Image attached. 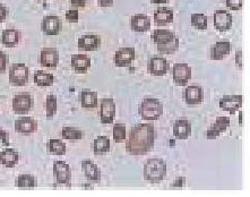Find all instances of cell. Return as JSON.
I'll return each mask as SVG.
<instances>
[{
  "mask_svg": "<svg viewBox=\"0 0 250 197\" xmlns=\"http://www.w3.org/2000/svg\"><path fill=\"white\" fill-rule=\"evenodd\" d=\"M155 130L153 124H138L126 137V151L131 155H143L154 146Z\"/></svg>",
  "mask_w": 250,
  "mask_h": 197,
  "instance_id": "cell-1",
  "label": "cell"
},
{
  "mask_svg": "<svg viewBox=\"0 0 250 197\" xmlns=\"http://www.w3.org/2000/svg\"><path fill=\"white\" fill-rule=\"evenodd\" d=\"M167 175V163L161 159H149L144 166V179L151 182H160Z\"/></svg>",
  "mask_w": 250,
  "mask_h": 197,
  "instance_id": "cell-2",
  "label": "cell"
},
{
  "mask_svg": "<svg viewBox=\"0 0 250 197\" xmlns=\"http://www.w3.org/2000/svg\"><path fill=\"white\" fill-rule=\"evenodd\" d=\"M139 114L145 120H158L163 114L162 102L154 98L144 99L139 107Z\"/></svg>",
  "mask_w": 250,
  "mask_h": 197,
  "instance_id": "cell-3",
  "label": "cell"
},
{
  "mask_svg": "<svg viewBox=\"0 0 250 197\" xmlns=\"http://www.w3.org/2000/svg\"><path fill=\"white\" fill-rule=\"evenodd\" d=\"M28 67L24 64H14L9 69V83L13 87H24L28 81Z\"/></svg>",
  "mask_w": 250,
  "mask_h": 197,
  "instance_id": "cell-4",
  "label": "cell"
},
{
  "mask_svg": "<svg viewBox=\"0 0 250 197\" xmlns=\"http://www.w3.org/2000/svg\"><path fill=\"white\" fill-rule=\"evenodd\" d=\"M53 175L57 184L69 185L71 180L70 167L63 161H55L53 162Z\"/></svg>",
  "mask_w": 250,
  "mask_h": 197,
  "instance_id": "cell-5",
  "label": "cell"
},
{
  "mask_svg": "<svg viewBox=\"0 0 250 197\" xmlns=\"http://www.w3.org/2000/svg\"><path fill=\"white\" fill-rule=\"evenodd\" d=\"M173 81L178 87H185L190 81L192 70L187 64H176L173 66Z\"/></svg>",
  "mask_w": 250,
  "mask_h": 197,
  "instance_id": "cell-6",
  "label": "cell"
},
{
  "mask_svg": "<svg viewBox=\"0 0 250 197\" xmlns=\"http://www.w3.org/2000/svg\"><path fill=\"white\" fill-rule=\"evenodd\" d=\"M33 106V99L27 93L17 94L13 99V110L17 114H25L31 110Z\"/></svg>",
  "mask_w": 250,
  "mask_h": 197,
  "instance_id": "cell-7",
  "label": "cell"
},
{
  "mask_svg": "<svg viewBox=\"0 0 250 197\" xmlns=\"http://www.w3.org/2000/svg\"><path fill=\"white\" fill-rule=\"evenodd\" d=\"M62 20H60L58 16L55 15L45 16L41 24L42 32H43L45 35H50V37H52V35H58L60 33V31H62Z\"/></svg>",
  "mask_w": 250,
  "mask_h": 197,
  "instance_id": "cell-8",
  "label": "cell"
},
{
  "mask_svg": "<svg viewBox=\"0 0 250 197\" xmlns=\"http://www.w3.org/2000/svg\"><path fill=\"white\" fill-rule=\"evenodd\" d=\"M114 117H116V103L113 99L105 98L101 102V110H100V118L101 123L104 125L113 123Z\"/></svg>",
  "mask_w": 250,
  "mask_h": 197,
  "instance_id": "cell-9",
  "label": "cell"
},
{
  "mask_svg": "<svg viewBox=\"0 0 250 197\" xmlns=\"http://www.w3.org/2000/svg\"><path fill=\"white\" fill-rule=\"evenodd\" d=\"M135 57H136V51L133 46L121 48L114 55V64L117 67H127L134 62Z\"/></svg>",
  "mask_w": 250,
  "mask_h": 197,
  "instance_id": "cell-10",
  "label": "cell"
},
{
  "mask_svg": "<svg viewBox=\"0 0 250 197\" xmlns=\"http://www.w3.org/2000/svg\"><path fill=\"white\" fill-rule=\"evenodd\" d=\"M213 19L214 26L216 27V30H219L221 32H226L230 30L232 26V22H233L231 13L223 9L216 10V12L214 13Z\"/></svg>",
  "mask_w": 250,
  "mask_h": 197,
  "instance_id": "cell-11",
  "label": "cell"
},
{
  "mask_svg": "<svg viewBox=\"0 0 250 197\" xmlns=\"http://www.w3.org/2000/svg\"><path fill=\"white\" fill-rule=\"evenodd\" d=\"M230 126V119L228 117H217L215 123L210 126L206 131L207 139H215L226 131Z\"/></svg>",
  "mask_w": 250,
  "mask_h": 197,
  "instance_id": "cell-12",
  "label": "cell"
},
{
  "mask_svg": "<svg viewBox=\"0 0 250 197\" xmlns=\"http://www.w3.org/2000/svg\"><path fill=\"white\" fill-rule=\"evenodd\" d=\"M15 131L20 134L30 135L38 131V121L32 117H22L15 121Z\"/></svg>",
  "mask_w": 250,
  "mask_h": 197,
  "instance_id": "cell-13",
  "label": "cell"
},
{
  "mask_svg": "<svg viewBox=\"0 0 250 197\" xmlns=\"http://www.w3.org/2000/svg\"><path fill=\"white\" fill-rule=\"evenodd\" d=\"M40 63L43 67L55 68L59 64V51L56 48H44L41 50Z\"/></svg>",
  "mask_w": 250,
  "mask_h": 197,
  "instance_id": "cell-14",
  "label": "cell"
},
{
  "mask_svg": "<svg viewBox=\"0 0 250 197\" xmlns=\"http://www.w3.org/2000/svg\"><path fill=\"white\" fill-rule=\"evenodd\" d=\"M148 70L153 76H164L169 70V63L163 57H153L149 60Z\"/></svg>",
  "mask_w": 250,
  "mask_h": 197,
  "instance_id": "cell-15",
  "label": "cell"
},
{
  "mask_svg": "<svg viewBox=\"0 0 250 197\" xmlns=\"http://www.w3.org/2000/svg\"><path fill=\"white\" fill-rule=\"evenodd\" d=\"M78 48L85 51H95L101 45V38L96 34H86L78 39Z\"/></svg>",
  "mask_w": 250,
  "mask_h": 197,
  "instance_id": "cell-16",
  "label": "cell"
},
{
  "mask_svg": "<svg viewBox=\"0 0 250 197\" xmlns=\"http://www.w3.org/2000/svg\"><path fill=\"white\" fill-rule=\"evenodd\" d=\"M242 106V95H224L220 100V107L223 110L234 114Z\"/></svg>",
  "mask_w": 250,
  "mask_h": 197,
  "instance_id": "cell-17",
  "label": "cell"
},
{
  "mask_svg": "<svg viewBox=\"0 0 250 197\" xmlns=\"http://www.w3.org/2000/svg\"><path fill=\"white\" fill-rule=\"evenodd\" d=\"M185 100L188 106L201 105L204 100V89L201 87H196V85L187 88L185 92Z\"/></svg>",
  "mask_w": 250,
  "mask_h": 197,
  "instance_id": "cell-18",
  "label": "cell"
},
{
  "mask_svg": "<svg viewBox=\"0 0 250 197\" xmlns=\"http://www.w3.org/2000/svg\"><path fill=\"white\" fill-rule=\"evenodd\" d=\"M130 27L134 32L143 33L151 28V19L144 14H137L130 19Z\"/></svg>",
  "mask_w": 250,
  "mask_h": 197,
  "instance_id": "cell-19",
  "label": "cell"
},
{
  "mask_svg": "<svg viewBox=\"0 0 250 197\" xmlns=\"http://www.w3.org/2000/svg\"><path fill=\"white\" fill-rule=\"evenodd\" d=\"M174 20V13L169 7H160L154 13V23L158 26H166L171 24Z\"/></svg>",
  "mask_w": 250,
  "mask_h": 197,
  "instance_id": "cell-20",
  "label": "cell"
},
{
  "mask_svg": "<svg viewBox=\"0 0 250 197\" xmlns=\"http://www.w3.org/2000/svg\"><path fill=\"white\" fill-rule=\"evenodd\" d=\"M82 170L87 178V180L93 182H100L101 181V170L96 166L94 162L91 160H84L82 162Z\"/></svg>",
  "mask_w": 250,
  "mask_h": 197,
  "instance_id": "cell-21",
  "label": "cell"
},
{
  "mask_svg": "<svg viewBox=\"0 0 250 197\" xmlns=\"http://www.w3.org/2000/svg\"><path fill=\"white\" fill-rule=\"evenodd\" d=\"M231 52V44L229 41H220L216 42L212 48H210L209 58L213 60H222L224 57Z\"/></svg>",
  "mask_w": 250,
  "mask_h": 197,
  "instance_id": "cell-22",
  "label": "cell"
},
{
  "mask_svg": "<svg viewBox=\"0 0 250 197\" xmlns=\"http://www.w3.org/2000/svg\"><path fill=\"white\" fill-rule=\"evenodd\" d=\"M173 135L178 139H187L191 135V124L187 119H178L173 125Z\"/></svg>",
  "mask_w": 250,
  "mask_h": 197,
  "instance_id": "cell-23",
  "label": "cell"
},
{
  "mask_svg": "<svg viewBox=\"0 0 250 197\" xmlns=\"http://www.w3.org/2000/svg\"><path fill=\"white\" fill-rule=\"evenodd\" d=\"M21 40V32L16 28H7V30L2 31L1 33V44L3 45L8 46V48H14L19 44Z\"/></svg>",
  "mask_w": 250,
  "mask_h": 197,
  "instance_id": "cell-24",
  "label": "cell"
},
{
  "mask_svg": "<svg viewBox=\"0 0 250 197\" xmlns=\"http://www.w3.org/2000/svg\"><path fill=\"white\" fill-rule=\"evenodd\" d=\"M20 154L13 149L7 148L0 152V163L7 168H14L19 163Z\"/></svg>",
  "mask_w": 250,
  "mask_h": 197,
  "instance_id": "cell-25",
  "label": "cell"
},
{
  "mask_svg": "<svg viewBox=\"0 0 250 197\" xmlns=\"http://www.w3.org/2000/svg\"><path fill=\"white\" fill-rule=\"evenodd\" d=\"M91 58L85 55H74L71 56V67L78 73H86L91 67Z\"/></svg>",
  "mask_w": 250,
  "mask_h": 197,
  "instance_id": "cell-26",
  "label": "cell"
},
{
  "mask_svg": "<svg viewBox=\"0 0 250 197\" xmlns=\"http://www.w3.org/2000/svg\"><path fill=\"white\" fill-rule=\"evenodd\" d=\"M81 105L83 108L93 109L98 107V93L91 89H83L81 93Z\"/></svg>",
  "mask_w": 250,
  "mask_h": 197,
  "instance_id": "cell-27",
  "label": "cell"
},
{
  "mask_svg": "<svg viewBox=\"0 0 250 197\" xmlns=\"http://www.w3.org/2000/svg\"><path fill=\"white\" fill-rule=\"evenodd\" d=\"M174 38H176V35H174L172 31L161 30V28L155 30L152 34V40L156 45L166 44H167V42L172 41Z\"/></svg>",
  "mask_w": 250,
  "mask_h": 197,
  "instance_id": "cell-28",
  "label": "cell"
},
{
  "mask_svg": "<svg viewBox=\"0 0 250 197\" xmlns=\"http://www.w3.org/2000/svg\"><path fill=\"white\" fill-rule=\"evenodd\" d=\"M110 150H111V145H110V139L106 136H99L93 142V152L95 155L108 153Z\"/></svg>",
  "mask_w": 250,
  "mask_h": 197,
  "instance_id": "cell-29",
  "label": "cell"
},
{
  "mask_svg": "<svg viewBox=\"0 0 250 197\" xmlns=\"http://www.w3.org/2000/svg\"><path fill=\"white\" fill-rule=\"evenodd\" d=\"M53 82H55V77H53L52 74H49L43 70L35 71L34 83L37 84L38 87H42V88L51 87V85L53 84Z\"/></svg>",
  "mask_w": 250,
  "mask_h": 197,
  "instance_id": "cell-30",
  "label": "cell"
},
{
  "mask_svg": "<svg viewBox=\"0 0 250 197\" xmlns=\"http://www.w3.org/2000/svg\"><path fill=\"white\" fill-rule=\"evenodd\" d=\"M16 185L19 188L27 189V188L37 187L38 182H37V179H35L33 175L25 174V175H19V178H17L16 180Z\"/></svg>",
  "mask_w": 250,
  "mask_h": 197,
  "instance_id": "cell-31",
  "label": "cell"
},
{
  "mask_svg": "<svg viewBox=\"0 0 250 197\" xmlns=\"http://www.w3.org/2000/svg\"><path fill=\"white\" fill-rule=\"evenodd\" d=\"M57 107H58V102H57V96L53 94H50L46 96L45 100V116L48 119H52L57 112Z\"/></svg>",
  "mask_w": 250,
  "mask_h": 197,
  "instance_id": "cell-32",
  "label": "cell"
},
{
  "mask_svg": "<svg viewBox=\"0 0 250 197\" xmlns=\"http://www.w3.org/2000/svg\"><path fill=\"white\" fill-rule=\"evenodd\" d=\"M178 49H179V39L177 37L166 44L158 45V51L161 55H172Z\"/></svg>",
  "mask_w": 250,
  "mask_h": 197,
  "instance_id": "cell-33",
  "label": "cell"
},
{
  "mask_svg": "<svg viewBox=\"0 0 250 197\" xmlns=\"http://www.w3.org/2000/svg\"><path fill=\"white\" fill-rule=\"evenodd\" d=\"M48 148L50 152L53 154H57V155H63L67 151L66 144L62 141V139H55V138L50 139Z\"/></svg>",
  "mask_w": 250,
  "mask_h": 197,
  "instance_id": "cell-34",
  "label": "cell"
},
{
  "mask_svg": "<svg viewBox=\"0 0 250 197\" xmlns=\"http://www.w3.org/2000/svg\"><path fill=\"white\" fill-rule=\"evenodd\" d=\"M62 136V138L69 139V141H78V139H82V137H83V131L81 130H77V128L63 127Z\"/></svg>",
  "mask_w": 250,
  "mask_h": 197,
  "instance_id": "cell-35",
  "label": "cell"
},
{
  "mask_svg": "<svg viewBox=\"0 0 250 197\" xmlns=\"http://www.w3.org/2000/svg\"><path fill=\"white\" fill-rule=\"evenodd\" d=\"M191 25L197 30H206L207 28V16L204 14H192Z\"/></svg>",
  "mask_w": 250,
  "mask_h": 197,
  "instance_id": "cell-36",
  "label": "cell"
},
{
  "mask_svg": "<svg viewBox=\"0 0 250 197\" xmlns=\"http://www.w3.org/2000/svg\"><path fill=\"white\" fill-rule=\"evenodd\" d=\"M113 139L116 143H121L126 139V126L124 124H116L113 126Z\"/></svg>",
  "mask_w": 250,
  "mask_h": 197,
  "instance_id": "cell-37",
  "label": "cell"
},
{
  "mask_svg": "<svg viewBox=\"0 0 250 197\" xmlns=\"http://www.w3.org/2000/svg\"><path fill=\"white\" fill-rule=\"evenodd\" d=\"M227 7L231 10H240L244 5V0H226Z\"/></svg>",
  "mask_w": 250,
  "mask_h": 197,
  "instance_id": "cell-38",
  "label": "cell"
},
{
  "mask_svg": "<svg viewBox=\"0 0 250 197\" xmlns=\"http://www.w3.org/2000/svg\"><path fill=\"white\" fill-rule=\"evenodd\" d=\"M66 20L69 23H77L80 20V14L77 9H70L66 13Z\"/></svg>",
  "mask_w": 250,
  "mask_h": 197,
  "instance_id": "cell-39",
  "label": "cell"
},
{
  "mask_svg": "<svg viewBox=\"0 0 250 197\" xmlns=\"http://www.w3.org/2000/svg\"><path fill=\"white\" fill-rule=\"evenodd\" d=\"M7 63H8V57L3 51H0V74L6 70Z\"/></svg>",
  "mask_w": 250,
  "mask_h": 197,
  "instance_id": "cell-40",
  "label": "cell"
},
{
  "mask_svg": "<svg viewBox=\"0 0 250 197\" xmlns=\"http://www.w3.org/2000/svg\"><path fill=\"white\" fill-rule=\"evenodd\" d=\"M7 16H8V9L5 5L0 3V23L6 22Z\"/></svg>",
  "mask_w": 250,
  "mask_h": 197,
  "instance_id": "cell-41",
  "label": "cell"
},
{
  "mask_svg": "<svg viewBox=\"0 0 250 197\" xmlns=\"http://www.w3.org/2000/svg\"><path fill=\"white\" fill-rule=\"evenodd\" d=\"M0 141H1L6 146H9V135H8V132L2 131L1 128H0Z\"/></svg>",
  "mask_w": 250,
  "mask_h": 197,
  "instance_id": "cell-42",
  "label": "cell"
},
{
  "mask_svg": "<svg viewBox=\"0 0 250 197\" xmlns=\"http://www.w3.org/2000/svg\"><path fill=\"white\" fill-rule=\"evenodd\" d=\"M87 0H70L71 6L75 7V8H81V7L86 6Z\"/></svg>",
  "mask_w": 250,
  "mask_h": 197,
  "instance_id": "cell-43",
  "label": "cell"
},
{
  "mask_svg": "<svg viewBox=\"0 0 250 197\" xmlns=\"http://www.w3.org/2000/svg\"><path fill=\"white\" fill-rule=\"evenodd\" d=\"M235 63H237V67H239L241 69L242 65H244V62H242V51L241 50H239L235 53Z\"/></svg>",
  "mask_w": 250,
  "mask_h": 197,
  "instance_id": "cell-44",
  "label": "cell"
},
{
  "mask_svg": "<svg viewBox=\"0 0 250 197\" xmlns=\"http://www.w3.org/2000/svg\"><path fill=\"white\" fill-rule=\"evenodd\" d=\"M100 7L106 8V7H111L113 5V0H98Z\"/></svg>",
  "mask_w": 250,
  "mask_h": 197,
  "instance_id": "cell-45",
  "label": "cell"
},
{
  "mask_svg": "<svg viewBox=\"0 0 250 197\" xmlns=\"http://www.w3.org/2000/svg\"><path fill=\"white\" fill-rule=\"evenodd\" d=\"M185 181H186V179L184 177L178 178L177 180H176V182H174V184H173L172 187H182V186L185 185Z\"/></svg>",
  "mask_w": 250,
  "mask_h": 197,
  "instance_id": "cell-46",
  "label": "cell"
},
{
  "mask_svg": "<svg viewBox=\"0 0 250 197\" xmlns=\"http://www.w3.org/2000/svg\"><path fill=\"white\" fill-rule=\"evenodd\" d=\"M152 3H167L169 2L170 0H151Z\"/></svg>",
  "mask_w": 250,
  "mask_h": 197,
  "instance_id": "cell-47",
  "label": "cell"
},
{
  "mask_svg": "<svg viewBox=\"0 0 250 197\" xmlns=\"http://www.w3.org/2000/svg\"><path fill=\"white\" fill-rule=\"evenodd\" d=\"M240 124H242V113L240 112Z\"/></svg>",
  "mask_w": 250,
  "mask_h": 197,
  "instance_id": "cell-48",
  "label": "cell"
},
{
  "mask_svg": "<svg viewBox=\"0 0 250 197\" xmlns=\"http://www.w3.org/2000/svg\"><path fill=\"white\" fill-rule=\"evenodd\" d=\"M37 1H46V0H37Z\"/></svg>",
  "mask_w": 250,
  "mask_h": 197,
  "instance_id": "cell-49",
  "label": "cell"
}]
</instances>
